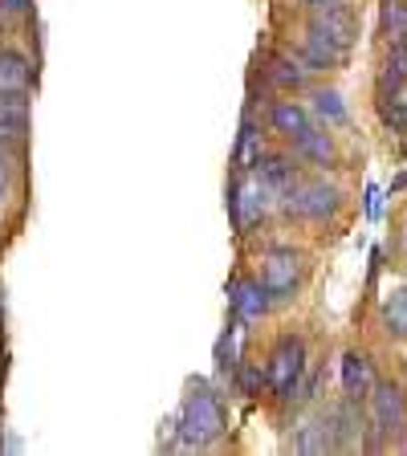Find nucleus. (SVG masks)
Listing matches in <instances>:
<instances>
[{"label":"nucleus","instance_id":"f257e3e1","mask_svg":"<svg viewBox=\"0 0 407 456\" xmlns=\"http://www.w3.org/2000/svg\"><path fill=\"white\" fill-rule=\"evenodd\" d=\"M180 444L175 448H212L220 436L228 432V411H224V399L208 387V383H191L188 395L180 403Z\"/></svg>","mask_w":407,"mask_h":456},{"label":"nucleus","instance_id":"f03ea898","mask_svg":"<svg viewBox=\"0 0 407 456\" xmlns=\"http://www.w3.org/2000/svg\"><path fill=\"white\" fill-rule=\"evenodd\" d=\"M277 200L281 196H277L256 171H237L232 183H228V191H224V208H228L232 228L245 237V232H253V228L269 216V208H273Z\"/></svg>","mask_w":407,"mask_h":456},{"label":"nucleus","instance_id":"7ed1b4c3","mask_svg":"<svg viewBox=\"0 0 407 456\" xmlns=\"http://www.w3.org/2000/svg\"><path fill=\"white\" fill-rule=\"evenodd\" d=\"M265 370H269V391H273V399L289 403V399L297 395V383H302V375L310 370L302 334H281V338L273 342L269 359H265Z\"/></svg>","mask_w":407,"mask_h":456},{"label":"nucleus","instance_id":"20e7f679","mask_svg":"<svg viewBox=\"0 0 407 456\" xmlns=\"http://www.w3.org/2000/svg\"><path fill=\"white\" fill-rule=\"evenodd\" d=\"M281 208L297 220H310V224H322L334 212L342 208V191L334 188L326 175H310V180H297L294 188L281 196Z\"/></svg>","mask_w":407,"mask_h":456},{"label":"nucleus","instance_id":"39448f33","mask_svg":"<svg viewBox=\"0 0 407 456\" xmlns=\"http://www.w3.org/2000/svg\"><path fill=\"white\" fill-rule=\"evenodd\" d=\"M367 432L370 436L379 432L383 440H395L407 432V391L399 387V383L375 379V387H370V395H367Z\"/></svg>","mask_w":407,"mask_h":456},{"label":"nucleus","instance_id":"423d86ee","mask_svg":"<svg viewBox=\"0 0 407 456\" xmlns=\"http://www.w3.org/2000/svg\"><path fill=\"white\" fill-rule=\"evenodd\" d=\"M261 281L273 302H289L302 285V256L294 248H265L261 253Z\"/></svg>","mask_w":407,"mask_h":456},{"label":"nucleus","instance_id":"0eeeda50","mask_svg":"<svg viewBox=\"0 0 407 456\" xmlns=\"http://www.w3.org/2000/svg\"><path fill=\"white\" fill-rule=\"evenodd\" d=\"M224 294H228V318H237L240 326H253L261 322L269 314V305H273V297H269L265 281L261 277H232V281L224 285Z\"/></svg>","mask_w":407,"mask_h":456},{"label":"nucleus","instance_id":"6e6552de","mask_svg":"<svg viewBox=\"0 0 407 456\" xmlns=\"http://www.w3.org/2000/svg\"><path fill=\"white\" fill-rule=\"evenodd\" d=\"M318 28L330 45H338L342 53H351L354 41H359V17H354L351 4H326V9H310V25Z\"/></svg>","mask_w":407,"mask_h":456},{"label":"nucleus","instance_id":"1a4fd4ad","mask_svg":"<svg viewBox=\"0 0 407 456\" xmlns=\"http://www.w3.org/2000/svg\"><path fill=\"white\" fill-rule=\"evenodd\" d=\"M0 142L25 155V142H28V90H0Z\"/></svg>","mask_w":407,"mask_h":456},{"label":"nucleus","instance_id":"9d476101","mask_svg":"<svg viewBox=\"0 0 407 456\" xmlns=\"http://www.w3.org/2000/svg\"><path fill=\"white\" fill-rule=\"evenodd\" d=\"M265 123H269V131H273V134H281V139L294 142L297 134L313 126V110L305 102H294V98H277V102L269 106Z\"/></svg>","mask_w":407,"mask_h":456},{"label":"nucleus","instance_id":"9b49d317","mask_svg":"<svg viewBox=\"0 0 407 456\" xmlns=\"http://www.w3.org/2000/svg\"><path fill=\"white\" fill-rule=\"evenodd\" d=\"M261 159H265V142H261V123H256L253 102H248L245 114H240V134H237V147H232V167L256 171Z\"/></svg>","mask_w":407,"mask_h":456},{"label":"nucleus","instance_id":"f8f14e48","mask_svg":"<svg viewBox=\"0 0 407 456\" xmlns=\"http://www.w3.org/2000/svg\"><path fill=\"white\" fill-rule=\"evenodd\" d=\"M313 77V69L305 66L297 53H285V57H273L265 69V82L273 86V90H285V94H294V90H305Z\"/></svg>","mask_w":407,"mask_h":456},{"label":"nucleus","instance_id":"ddd939ff","mask_svg":"<svg viewBox=\"0 0 407 456\" xmlns=\"http://www.w3.org/2000/svg\"><path fill=\"white\" fill-rule=\"evenodd\" d=\"M334 448V432L326 416H302L294 428V452L302 456H322Z\"/></svg>","mask_w":407,"mask_h":456},{"label":"nucleus","instance_id":"4468645a","mask_svg":"<svg viewBox=\"0 0 407 456\" xmlns=\"http://www.w3.org/2000/svg\"><path fill=\"white\" fill-rule=\"evenodd\" d=\"M370 387H375V370H370V359L359 351L342 354V395L346 399H367Z\"/></svg>","mask_w":407,"mask_h":456},{"label":"nucleus","instance_id":"2eb2a0df","mask_svg":"<svg viewBox=\"0 0 407 456\" xmlns=\"http://www.w3.org/2000/svg\"><path fill=\"white\" fill-rule=\"evenodd\" d=\"M37 82V69L20 49L0 45V90H28Z\"/></svg>","mask_w":407,"mask_h":456},{"label":"nucleus","instance_id":"dca6fc26","mask_svg":"<svg viewBox=\"0 0 407 456\" xmlns=\"http://www.w3.org/2000/svg\"><path fill=\"white\" fill-rule=\"evenodd\" d=\"M256 175H261V180H265L277 196H285V191L302 180V171H297V155L294 151H289V155H265V159L256 163Z\"/></svg>","mask_w":407,"mask_h":456},{"label":"nucleus","instance_id":"f3484780","mask_svg":"<svg viewBox=\"0 0 407 456\" xmlns=\"http://www.w3.org/2000/svg\"><path fill=\"white\" fill-rule=\"evenodd\" d=\"M297 57H302L313 74H318V69H334L346 61V53H342L338 45H330L318 28H305V41H302V49H297Z\"/></svg>","mask_w":407,"mask_h":456},{"label":"nucleus","instance_id":"a211bd4d","mask_svg":"<svg viewBox=\"0 0 407 456\" xmlns=\"http://www.w3.org/2000/svg\"><path fill=\"white\" fill-rule=\"evenodd\" d=\"M294 155L297 159H305V163H334V134H326L322 126H310V131H302L294 142Z\"/></svg>","mask_w":407,"mask_h":456},{"label":"nucleus","instance_id":"6ab92c4d","mask_svg":"<svg viewBox=\"0 0 407 456\" xmlns=\"http://www.w3.org/2000/svg\"><path fill=\"white\" fill-rule=\"evenodd\" d=\"M403 86H407V41L387 49L383 69H379V82H375V94L387 98V94H395V90H403Z\"/></svg>","mask_w":407,"mask_h":456},{"label":"nucleus","instance_id":"aec40b11","mask_svg":"<svg viewBox=\"0 0 407 456\" xmlns=\"http://www.w3.org/2000/svg\"><path fill=\"white\" fill-rule=\"evenodd\" d=\"M310 110H313V118H322L326 126L351 123V110H346V102H342V94L334 90V86H318V90H310Z\"/></svg>","mask_w":407,"mask_h":456},{"label":"nucleus","instance_id":"412c9836","mask_svg":"<svg viewBox=\"0 0 407 456\" xmlns=\"http://www.w3.org/2000/svg\"><path fill=\"white\" fill-rule=\"evenodd\" d=\"M379 28H383V37H387V45H403L407 41V0H383Z\"/></svg>","mask_w":407,"mask_h":456},{"label":"nucleus","instance_id":"4be33fe9","mask_svg":"<svg viewBox=\"0 0 407 456\" xmlns=\"http://www.w3.org/2000/svg\"><path fill=\"white\" fill-rule=\"evenodd\" d=\"M379 314H383V330H387V338L407 342V289L387 294V302H383Z\"/></svg>","mask_w":407,"mask_h":456},{"label":"nucleus","instance_id":"5701e85b","mask_svg":"<svg viewBox=\"0 0 407 456\" xmlns=\"http://www.w3.org/2000/svg\"><path fill=\"white\" fill-rule=\"evenodd\" d=\"M379 118H383V126H387V131L407 134V86H403V90H395V94L379 98Z\"/></svg>","mask_w":407,"mask_h":456},{"label":"nucleus","instance_id":"b1692460","mask_svg":"<svg viewBox=\"0 0 407 456\" xmlns=\"http://www.w3.org/2000/svg\"><path fill=\"white\" fill-rule=\"evenodd\" d=\"M232 379H237L240 395H261V391L269 387V370L261 367V362H237Z\"/></svg>","mask_w":407,"mask_h":456},{"label":"nucleus","instance_id":"393cba45","mask_svg":"<svg viewBox=\"0 0 407 456\" xmlns=\"http://www.w3.org/2000/svg\"><path fill=\"white\" fill-rule=\"evenodd\" d=\"M383 216V188L379 183H367V220Z\"/></svg>","mask_w":407,"mask_h":456},{"label":"nucleus","instance_id":"a878e982","mask_svg":"<svg viewBox=\"0 0 407 456\" xmlns=\"http://www.w3.org/2000/svg\"><path fill=\"white\" fill-rule=\"evenodd\" d=\"M33 0H0V17H28Z\"/></svg>","mask_w":407,"mask_h":456},{"label":"nucleus","instance_id":"bb28decb","mask_svg":"<svg viewBox=\"0 0 407 456\" xmlns=\"http://www.w3.org/2000/svg\"><path fill=\"white\" fill-rule=\"evenodd\" d=\"M305 9H326V4H346V0H302Z\"/></svg>","mask_w":407,"mask_h":456},{"label":"nucleus","instance_id":"cd10ccee","mask_svg":"<svg viewBox=\"0 0 407 456\" xmlns=\"http://www.w3.org/2000/svg\"><path fill=\"white\" fill-rule=\"evenodd\" d=\"M399 188H407V171H403V175H395V180H391V191H399Z\"/></svg>","mask_w":407,"mask_h":456},{"label":"nucleus","instance_id":"c85d7f7f","mask_svg":"<svg viewBox=\"0 0 407 456\" xmlns=\"http://www.w3.org/2000/svg\"><path fill=\"white\" fill-rule=\"evenodd\" d=\"M4 204H9V191H0V216H4Z\"/></svg>","mask_w":407,"mask_h":456},{"label":"nucleus","instance_id":"c756f323","mask_svg":"<svg viewBox=\"0 0 407 456\" xmlns=\"http://www.w3.org/2000/svg\"><path fill=\"white\" fill-rule=\"evenodd\" d=\"M403 245H407V216H403Z\"/></svg>","mask_w":407,"mask_h":456},{"label":"nucleus","instance_id":"7c9ffc66","mask_svg":"<svg viewBox=\"0 0 407 456\" xmlns=\"http://www.w3.org/2000/svg\"><path fill=\"white\" fill-rule=\"evenodd\" d=\"M0 379H4V370H0Z\"/></svg>","mask_w":407,"mask_h":456}]
</instances>
